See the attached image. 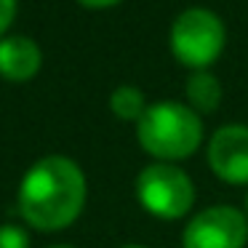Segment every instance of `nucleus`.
<instances>
[{
	"label": "nucleus",
	"mask_w": 248,
	"mask_h": 248,
	"mask_svg": "<svg viewBox=\"0 0 248 248\" xmlns=\"http://www.w3.org/2000/svg\"><path fill=\"white\" fill-rule=\"evenodd\" d=\"M19 214L43 232L70 227L86 203V176L64 155H46L24 173L19 184Z\"/></svg>",
	"instance_id": "nucleus-1"
},
{
	"label": "nucleus",
	"mask_w": 248,
	"mask_h": 248,
	"mask_svg": "<svg viewBox=\"0 0 248 248\" xmlns=\"http://www.w3.org/2000/svg\"><path fill=\"white\" fill-rule=\"evenodd\" d=\"M136 139L152 157L182 160L189 157L203 141V120L192 107L179 102H157L144 109L136 123Z\"/></svg>",
	"instance_id": "nucleus-2"
},
{
	"label": "nucleus",
	"mask_w": 248,
	"mask_h": 248,
	"mask_svg": "<svg viewBox=\"0 0 248 248\" xmlns=\"http://www.w3.org/2000/svg\"><path fill=\"white\" fill-rule=\"evenodd\" d=\"M227 30L221 19L208 8H187L171 27V51L182 64L205 70L224 51Z\"/></svg>",
	"instance_id": "nucleus-3"
},
{
	"label": "nucleus",
	"mask_w": 248,
	"mask_h": 248,
	"mask_svg": "<svg viewBox=\"0 0 248 248\" xmlns=\"http://www.w3.org/2000/svg\"><path fill=\"white\" fill-rule=\"evenodd\" d=\"M136 198L160 219H179L195 203V187L182 168L171 163H152L136 176Z\"/></svg>",
	"instance_id": "nucleus-4"
},
{
	"label": "nucleus",
	"mask_w": 248,
	"mask_h": 248,
	"mask_svg": "<svg viewBox=\"0 0 248 248\" xmlns=\"http://www.w3.org/2000/svg\"><path fill=\"white\" fill-rule=\"evenodd\" d=\"M248 243V219L232 205L200 211L182 235L184 248H243Z\"/></svg>",
	"instance_id": "nucleus-5"
},
{
	"label": "nucleus",
	"mask_w": 248,
	"mask_h": 248,
	"mask_svg": "<svg viewBox=\"0 0 248 248\" xmlns=\"http://www.w3.org/2000/svg\"><path fill=\"white\" fill-rule=\"evenodd\" d=\"M211 171L227 184H248V125H224L208 141Z\"/></svg>",
	"instance_id": "nucleus-6"
},
{
	"label": "nucleus",
	"mask_w": 248,
	"mask_h": 248,
	"mask_svg": "<svg viewBox=\"0 0 248 248\" xmlns=\"http://www.w3.org/2000/svg\"><path fill=\"white\" fill-rule=\"evenodd\" d=\"M40 64H43V54L35 40L24 38V35L0 40V78L14 83L30 80L38 75Z\"/></svg>",
	"instance_id": "nucleus-7"
},
{
	"label": "nucleus",
	"mask_w": 248,
	"mask_h": 248,
	"mask_svg": "<svg viewBox=\"0 0 248 248\" xmlns=\"http://www.w3.org/2000/svg\"><path fill=\"white\" fill-rule=\"evenodd\" d=\"M184 91H187V99L198 115L214 112L221 102V83L216 80V75H211L205 70H195L184 83Z\"/></svg>",
	"instance_id": "nucleus-8"
},
{
	"label": "nucleus",
	"mask_w": 248,
	"mask_h": 248,
	"mask_svg": "<svg viewBox=\"0 0 248 248\" xmlns=\"http://www.w3.org/2000/svg\"><path fill=\"white\" fill-rule=\"evenodd\" d=\"M109 109H112L115 118L120 120H136L144 115V93L139 91L136 86H118L109 96Z\"/></svg>",
	"instance_id": "nucleus-9"
},
{
	"label": "nucleus",
	"mask_w": 248,
	"mask_h": 248,
	"mask_svg": "<svg viewBox=\"0 0 248 248\" xmlns=\"http://www.w3.org/2000/svg\"><path fill=\"white\" fill-rule=\"evenodd\" d=\"M0 248H30L27 232L16 224H3L0 227Z\"/></svg>",
	"instance_id": "nucleus-10"
},
{
	"label": "nucleus",
	"mask_w": 248,
	"mask_h": 248,
	"mask_svg": "<svg viewBox=\"0 0 248 248\" xmlns=\"http://www.w3.org/2000/svg\"><path fill=\"white\" fill-rule=\"evenodd\" d=\"M14 16H16V0H0V35L11 27Z\"/></svg>",
	"instance_id": "nucleus-11"
},
{
	"label": "nucleus",
	"mask_w": 248,
	"mask_h": 248,
	"mask_svg": "<svg viewBox=\"0 0 248 248\" xmlns=\"http://www.w3.org/2000/svg\"><path fill=\"white\" fill-rule=\"evenodd\" d=\"M83 8H112L118 6L120 0H78Z\"/></svg>",
	"instance_id": "nucleus-12"
},
{
	"label": "nucleus",
	"mask_w": 248,
	"mask_h": 248,
	"mask_svg": "<svg viewBox=\"0 0 248 248\" xmlns=\"http://www.w3.org/2000/svg\"><path fill=\"white\" fill-rule=\"evenodd\" d=\"M246 219H248V198H246Z\"/></svg>",
	"instance_id": "nucleus-13"
},
{
	"label": "nucleus",
	"mask_w": 248,
	"mask_h": 248,
	"mask_svg": "<svg viewBox=\"0 0 248 248\" xmlns=\"http://www.w3.org/2000/svg\"><path fill=\"white\" fill-rule=\"evenodd\" d=\"M123 248H144V246H123Z\"/></svg>",
	"instance_id": "nucleus-14"
},
{
	"label": "nucleus",
	"mask_w": 248,
	"mask_h": 248,
	"mask_svg": "<svg viewBox=\"0 0 248 248\" xmlns=\"http://www.w3.org/2000/svg\"><path fill=\"white\" fill-rule=\"evenodd\" d=\"M51 248H70V246H51Z\"/></svg>",
	"instance_id": "nucleus-15"
}]
</instances>
